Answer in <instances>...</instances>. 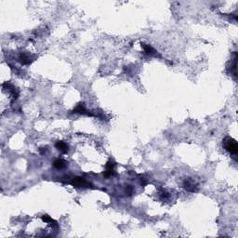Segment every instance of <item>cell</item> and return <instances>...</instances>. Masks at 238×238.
Returning <instances> with one entry per match:
<instances>
[{
	"label": "cell",
	"instance_id": "obj_1",
	"mask_svg": "<svg viewBox=\"0 0 238 238\" xmlns=\"http://www.w3.org/2000/svg\"><path fill=\"white\" fill-rule=\"evenodd\" d=\"M223 146L226 151H228L229 153H231L232 154H236L238 152L237 142L231 137H226L223 140Z\"/></svg>",
	"mask_w": 238,
	"mask_h": 238
},
{
	"label": "cell",
	"instance_id": "obj_2",
	"mask_svg": "<svg viewBox=\"0 0 238 238\" xmlns=\"http://www.w3.org/2000/svg\"><path fill=\"white\" fill-rule=\"evenodd\" d=\"M71 184L76 187H89L90 184L82 177H76L71 180Z\"/></svg>",
	"mask_w": 238,
	"mask_h": 238
},
{
	"label": "cell",
	"instance_id": "obj_3",
	"mask_svg": "<svg viewBox=\"0 0 238 238\" xmlns=\"http://www.w3.org/2000/svg\"><path fill=\"white\" fill-rule=\"evenodd\" d=\"M73 112H74V113H76V114H81V115H90V116L93 115L92 113H89V112L86 109V107H85V105H84L83 102L78 103V104L76 105V107L74 109Z\"/></svg>",
	"mask_w": 238,
	"mask_h": 238
},
{
	"label": "cell",
	"instance_id": "obj_4",
	"mask_svg": "<svg viewBox=\"0 0 238 238\" xmlns=\"http://www.w3.org/2000/svg\"><path fill=\"white\" fill-rule=\"evenodd\" d=\"M115 173V168H114V163L112 161H109L107 164H106V167H105V171L103 173V176L108 179L110 177H112Z\"/></svg>",
	"mask_w": 238,
	"mask_h": 238
},
{
	"label": "cell",
	"instance_id": "obj_5",
	"mask_svg": "<svg viewBox=\"0 0 238 238\" xmlns=\"http://www.w3.org/2000/svg\"><path fill=\"white\" fill-rule=\"evenodd\" d=\"M55 147H56L61 153H63V154H66V153H68V151H69V146H68V144L65 143L64 141H57V142L55 143Z\"/></svg>",
	"mask_w": 238,
	"mask_h": 238
},
{
	"label": "cell",
	"instance_id": "obj_6",
	"mask_svg": "<svg viewBox=\"0 0 238 238\" xmlns=\"http://www.w3.org/2000/svg\"><path fill=\"white\" fill-rule=\"evenodd\" d=\"M183 186L185 188V190L189 191V192H195L197 190L196 185L194 184V182H193L192 180H185L183 181Z\"/></svg>",
	"mask_w": 238,
	"mask_h": 238
},
{
	"label": "cell",
	"instance_id": "obj_7",
	"mask_svg": "<svg viewBox=\"0 0 238 238\" xmlns=\"http://www.w3.org/2000/svg\"><path fill=\"white\" fill-rule=\"evenodd\" d=\"M19 61L22 64H29L32 62L30 56L26 53H21L19 56Z\"/></svg>",
	"mask_w": 238,
	"mask_h": 238
},
{
	"label": "cell",
	"instance_id": "obj_8",
	"mask_svg": "<svg viewBox=\"0 0 238 238\" xmlns=\"http://www.w3.org/2000/svg\"><path fill=\"white\" fill-rule=\"evenodd\" d=\"M141 45L143 48V50H144L146 54H148V55H155V50L151 46H149V45H147L145 43H141Z\"/></svg>",
	"mask_w": 238,
	"mask_h": 238
},
{
	"label": "cell",
	"instance_id": "obj_9",
	"mask_svg": "<svg viewBox=\"0 0 238 238\" xmlns=\"http://www.w3.org/2000/svg\"><path fill=\"white\" fill-rule=\"evenodd\" d=\"M54 167L58 169H62L66 167V162L63 159H56L54 161Z\"/></svg>",
	"mask_w": 238,
	"mask_h": 238
},
{
	"label": "cell",
	"instance_id": "obj_10",
	"mask_svg": "<svg viewBox=\"0 0 238 238\" xmlns=\"http://www.w3.org/2000/svg\"><path fill=\"white\" fill-rule=\"evenodd\" d=\"M42 219H43L45 222H49V223H51L52 225L57 226V222H56L53 219H51L49 215H43V216H42Z\"/></svg>",
	"mask_w": 238,
	"mask_h": 238
},
{
	"label": "cell",
	"instance_id": "obj_11",
	"mask_svg": "<svg viewBox=\"0 0 238 238\" xmlns=\"http://www.w3.org/2000/svg\"><path fill=\"white\" fill-rule=\"evenodd\" d=\"M159 194H160V197H161L162 199H164V200H165V199H167V198L169 197L168 193H167V192H166L165 190H162V191L160 192V193H159Z\"/></svg>",
	"mask_w": 238,
	"mask_h": 238
},
{
	"label": "cell",
	"instance_id": "obj_12",
	"mask_svg": "<svg viewBox=\"0 0 238 238\" xmlns=\"http://www.w3.org/2000/svg\"><path fill=\"white\" fill-rule=\"evenodd\" d=\"M126 193L128 194V195H131L133 193V188L130 186V185H128L127 188H126Z\"/></svg>",
	"mask_w": 238,
	"mask_h": 238
}]
</instances>
